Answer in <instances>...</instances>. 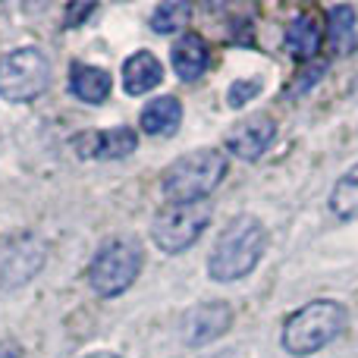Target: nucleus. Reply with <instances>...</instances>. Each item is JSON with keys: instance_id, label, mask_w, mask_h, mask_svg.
Listing matches in <instances>:
<instances>
[{"instance_id": "nucleus-1", "label": "nucleus", "mask_w": 358, "mask_h": 358, "mask_svg": "<svg viewBox=\"0 0 358 358\" xmlns=\"http://www.w3.org/2000/svg\"><path fill=\"white\" fill-rule=\"evenodd\" d=\"M267 245V233L261 227L258 217L242 214L233 217V220L223 227V233L217 236V245L210 252L208 271L214 280L220 283H233V280H242L255 271V264L261 261Z\"/></svg>"}, {"instance_id": "nucleus-2", "label": "nucleus", "mask_w": 358, "mask_h": 358, "mask_svg": "<svg viewBox=\"0 0 358 358\" xmlns=\"http://www.w3.org/2000/svg\"><path fill=\"white\" fill-rule=\"evenodd\" d=\"M346 308L334 299H317L299 308L283 327V349L289 355H311L346 330Z\"/></svg>"}, {"instance_id": "nucleus-3", "label": "nucleus", "mask_w": 358, "mask_h": 358, "mask_svg": "<svg viewBox=\"0 0 358 358\" xmlns=\"http://www.w3.org/2000/svg\"><path fill=\"white\" fill-rule=\"evenodd\" d=\"M223 173H227V157L220 151H192V155L179 157L164 170V195L170 198V204L204 201L220 185Z\"/></svg>"}, {"instance_id": "nucleus-4", "label": "nucleus", "mask_w": 358, "mask_h": 358, "mask_svg": "<svg viewBox=\"0 0 358 358\" xmlns=\"http://www.w3.org/2000/svg\"><path fill=\"white\" fill-rule=\"evenodd\" d=\"M142 271V248L132 239H110L88 264V286L98 296H120L136 283Z\"/></svg>"}, {"instance_id": "nucleus-5", "label": "nucleus", "mask_w": 358, "mask_h": 358, "mask_svg": "<svg viewBox=\"0 0 358 358\" xmlns=\"http://www.w3.org/2000/svg\"><path fill=\"white\" fill-rule=\"evenodd\" d=\"M50 85V60L38 48H19L0 57V98L29 104Z\"/></svg>"}, {"instance_id": "nucleus-6", "label": "nucleus", "mask_w": 358, "mask_h": 358, "mask_svg": "<svg viewBox=\"0 0 358 358\" xmlns=\"http://www.w3.org/2000/svg\"><path fill=\"white\" fill-rule=\"evenodd\" d=\"M210 223V204L208 201H192V204H167L157 210L155 223H151V239L161 252L179 255L204 233Z\"/></svg>"}, {"instance_id": "nucleus-7", "label": "nucleus", "mask_w": 358, "mask_h": 358, "mask_svg": "<svg viewBox=\"0 0 358 358\" xmlns=\"http://www.w3.org/2000/svg\"><path fill=\"white\" fill-rule=\"evenodd\" d=\"M48 261L44 242L35 233H16L0 239V289L25 286L31 277H38Z\"/></svg>"}, {"instance_id": "nucleus-8", "label": "nucleus", "mask_w": 358, "mask_h": 358, "mask_svg": "<svg viewBox=\"0 0 358 358\" xmlns=\"http://www.w3.org/2000/svg\"><path fill=\"white\" fill-rule=\"evenodd\" d=\"M273 136H277V123L267 113H252L227 132V151H233L239 161H258Z\"/></svg>"}, {"instance_id": "nucleus-9", "label": "nucleus", "mask_w": 358, "mask_h": 358, "mask_svg": "<svg viewBox=\"0 0 358 358\" xmlns=\"http://www.w3.org/2000/svg\"><path fill=\"white\" fill-rule=\"evenodd\" d=\"M233 324V308L227 302H201L182 317V340L189 346H204L223 336Z\"/></svg>"}, {"instance_id": "nucleus-10", "label": "nucleus", "mask_w": 358, "mask_h": 358, "mask_svg": "<svg viewBox=\"0 0 358 358\" xmlns=\"http://www.w3.org/2000/svg\"><path fill=\"white\" fill-rule=\"evenodd\" d=\"M138 145L136 129L129 126H117V129L104 132H82L73 138V148L79 157H94V161H117V157H129Z\"/></svg>"}, {"instance_id": "nucleus-11", "label": "nucleus", "mask_w": 358, "mask_h": 358, "mask_svg": "<svg viewBox=\"0 0 358 358\" xmlns=\"http://www.w3.org/2000/svg\"><path fill=\"white\" fill-rule=\"evenodd\" d=\"M164 82V66L151 50H138L123 63V88L129 94H148Z\"/></svg>"}, {"instance_id": "nucleus-12", "label": "nucleus", "mask_w": 358, "mask_h": 358, "mask_svg": "<svg viewBox=\"0 0 358 358\" xmlns=\"http://www.w3.org/2000/svg\"><path fill=\"white\" fill-rule=\"evenodd\" d=\"M321 35L324 25L315 13H302L286 25V50H289L292 60H311L321 48Z\"/></svg>"}, {"instance_id": "nucleus-13", "label": "nucleus", "mask_w": 358, "mask_h": 358, "mask_svg": "<svg viewBox=\"0 0 358 358\" xmlns=\"http://www.w3.org/2000/svg\"><path fill=\"white\" fill-rule=\"evenodd\" d=\"M170 63H173L176 76L182 82H195L198 76L208 69V44H204L201 35L189 31L173 44V54H170Z\"/></svg>"}, {"instance_id": "nucleus-14", "label": "nucleus", "mask_w": 358, "mask_h": 358, "mask_svg": "<svg viewBox=\"0 0 358 358\" xmlns=\"http://www.w3.org/2000/svg\"><path fill=\"white\" fill-rule=\"evenodd\" d=\"M142 132L148 136H173L182 123V104L173 98V94H164V98H155L142 107Z\"/></svg>"}, {"instance_id": "nucleus-15", "label": "nucleus", "mask_w": 358, "mask_h": 358, "mask_svg": "<svg viewBox=\"0 0 358 358\" xmlns=\"http://www.w3.org/2000/svg\"><path fill=\"white\" fill-rule=\"evenodd\" d=\"M69 88H73V94L79 101H85V104H101V101L110 94L113 79H110V73L101 66L76 63L73 73H69Z\"/></svg>"}, {"instance_id": "nucleus-16", "label": "nucleus", "mask_w": 358, "mask_h": 358, "mask_svg": "<svg viewBox=\"0 0 358 358\" xmlns=\"http://www.w3.org/2000/svg\"><path fill=\"white\" fill-rule=\"evenodd\" d=\"M330 210H334L340 220H358V164L352 170H346L340 182L334 185Z\"/></svg>"}, {"instance_id": "nucleus-17", "label": "nucleus", "mask_w": 358, "mask_h": 358, "mask_svg": "<svg viewBox=\"0 0 358 358\" xmlns=\"http://www.w3.org/2000/svg\"><path fill=\"white\" fill-rule=\"evenodd\" d=\"M189 19H192V3H185V0H167V3H161L151 13V29L157 35H173L182 25H189Z\"/></svg>"}, {"instance_id": "nucleus-18", "label": "nucleus", "mask_w": 358, "mask_h": 358, "mask_svg": "<svg viewBox=\"0 0 358 358\" xmlns=\"http://www.w3.org/2000/svg\"><path fill=\"white\" fill-rule=\"evenodd\" d=\"M330 19V44L340 54H349L352 50V35H355V13L352 6H334L327 13Z\"/></svg>"}, {"instance_id": "nucleus-19", "label": "nucleus", "mask_w": 358, "mask_h": 358, "mask_svg": "<svg viewBox=\"0 0 358 358\" xmlns=\"http://www.w3.org/2000/svg\"><path fill=\"white\" fill-rule=\"evenodd\" d=\"M258 92H261V79H239V82L229 85L227 101H229V107H242V104H248Z\"/></svg>"}, {"instance_id": "nucleus-20", "label": "nucleus", "mask_w": 358, "mask_h": 358, "mask_svg": "<svg viewBox=\"0 0 358 358\" xmlns=\"http://www.w3.org/2000/svg\"><path fill=\"white\" fill-rule=\"evenodd\" d=\"M92 13H94V3H76L66 10V19H63V22H66V29H76V25H79L85 16H92Z\"/></svg>"}, {"instance_id": "nucleus-21", "label": "nucleus", "mask_w": 358, "mask_h": 358, "mask_svg": "<svg viewBox=\"0 0 358 358\" xmlns=\"http://www.w3.org/2000/svg\"><path fill=\"white\" fill-rule=\"evenodd\" d=\"M88 358H117V355H110V352H94V355H88Z\"/></svg>"}]
</instances>
